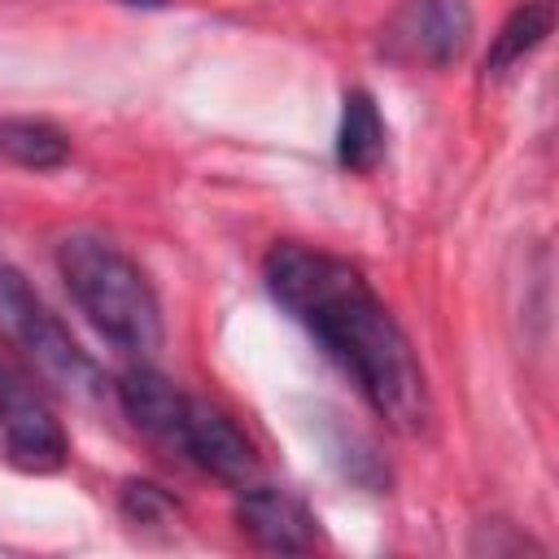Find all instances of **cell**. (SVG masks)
<instances>
[{"instance_id": "obj_8", "label": "cell", "mask_w": 559, "mask_h": 559, "mask_svg": "<svg viewBox=\"0 0 559 559\" xmlns=\"http://www.w3.org/2000/svg\"><path fill=\"white\" fill-rule=\"evenodd\" d=\"M384 148H389V127H384L371 92H362V87L345 92L341 127H336V162L349 175H371L384 162Z\"/></svg>"}, {"instance_id": "obj_3", "label": "cell", "mask_w": 559, "mask_h": 559, "mask_svg": "<svg viewBox=\"0 0 559 559\" xmlns=\"http://www.w3.org/2000/svg\"><path fill=\"white\" fill-rule=\"evenodd\" d=\"M0 328L39 367V376L48 384H61L83 397L100 389L96 362L74 345V336L57 323V314L26 288V280L4 262H0Z\"/></svg>"}, {"instance_id": "obj_4", "label": "cell", "mask_w": 559, "mask_h": 559, "mask_svg": "<svg viewBox=\"0 0 559 559\" xmlns=\"http://www.w3.org/2000/svg\"><path fill=\"white\" fill-rule=\"evenodd\" d=\"M472 26L467 0H406L384 26V57L397 66L445 70L467 52Z\"/></svg>"}, {"instance_id": "obj_1", "label": "cell", "mask_w": 559, "mask_h": 559, "mask_svg": "<svg viewBox=\"0 0 559 559\" xmlns=\"http://www.w3.org/2000/svg\"><path fill=\"white\" fill-rule=\"evenodd\" d=\"M262 280L271 297L328 349V358L354 376L358 393L389 428L406 437L424 432L432 406L419 354L358 266L336 253L280 240L262 262Z\"/></svg>"}, {"instance_id": "obj_9", "label": "cell", "mask_w": 559, "mask_h": 559, "mask_svg": "<svg viewBox=\"0 0 559 559\" xmlns=\"http://www.w3.org/2000/svg\"><path fill=\"white\" fill-rule=\"evenodd\" d=\"M555 31V0H524L507 13V22L498 26V35L489 39L485 52V74H507L511 66H520L524 57H533Z\"/></svg>"}, {"instance_id": "obj_10", "label": "cell", "mask_w": 559, "mask_h": 559, "mask_svg": "<svg viewBox=\"0 0 559 559\" xmlns=\"http://www.w3.org/2000/svg\"><path fill=\"white\" fill-rule=\"evenodd\" d=\"M0 157L31 166V170H52L70 157V140L35 118H4L0 122Z\"/></svg>"}, {"instance_id": "obj_7", "label": "cell", "mask_w": 559, "mask_h": 559, "mask_svg": "<svg viewBox=\"0 0 559 559\" xmlns=\"http://www.w3.org/2000/svg\"><path fill=\"white\" fill-rule=\"evenodd\" d=\"M118 402H122V411L131 415V424L140 432H148L157 445L170 450L175 428H179V415H183V402H188L183 389H175L157 367L135 362L118 380Z\"/></svg>"}, {"instance_id": "obj_12", "label": "cell", "mask_w": 559, "mask_h": 559, "mask_svg": "<svg viewBox=\"0 0 559 559\" xmlns=\"http://www.w3.org/2000/svg\"><path fill=\"white\" fill-rule=\"evenodd\" d=\"M17 384H22V380H17L13 371H4V367H0V411L9 406V397H13V389H17Z\"/></svg>"}, {"instance_id": "obj_6", "label": "cell", "mask_w": 559, "mask_h": 559, "mask_svg": "<svg viewBox=\"0 0 559 559\" xmlns=\"http://www.w3.org/2000/svg\"><path fill=\"white\" fill-rule=\"evenodd\" d=\"M236 520L240 533L258 546V550H275V555H306L319 542L314 515L284 489L271 485H245L240 502H236Z\"/></svg>"}, {"instance_id": "obj_2", "label": "cell", "mask_w": 559, "mask_h": 559, "mask_svg": "<svg viewBox=\"0 0 559 559\" xmlns=\"http://www.w3.org/2000/svg\"><path fill=\"white\" fill-rule=\"evenodd\" d=\"M57 271L74 297V306L87 314V323L131 354L135 362H148L162 349V306L148 284V275L105 236L96 231H70L57 245Z\"/></svg>"}, {"instance_id": "obj_11", "label": "cell", "mask_w": 559, "mask_h": 559, "mask_svg": "<svg viewBox=\"0 0 559 559\" xmlns=\"http://www.w3.org/2000/svg\"><path fill=\"white\" fill-rule=\"evenodd\" d=\"M122 515L140 524H175V498L148 480H127L122 485Z\"/></svg>"}, {"instance_id": "obj_5", "label": "cell", "mask_w": 559, "mask_h": 559, "mask_svg": "<svg viewBox=\"0 0 559 559\" xmlns=\"http://www.w3.org/2000/svg\"><path fill=\"white\" fill-rule=\"evenodd\" d=\"M170 454L188 459L192 467H201V472H210V476H218L223 485H236V489L253 485V476H258L253 441L236 428V419L227 411H218L205 397H188L183 402Z\"/></svg>"}]
</instances>
